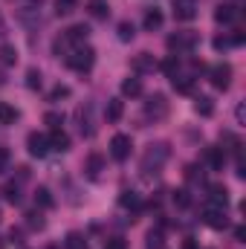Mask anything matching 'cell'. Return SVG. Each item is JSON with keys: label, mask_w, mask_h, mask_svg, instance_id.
<instances>
[{"label": "cell", "mask_w": 246, "mask_h": 249, "mask_svg": "<svg viewBox=\"0 0 246 249\" xmlns=\"http://www.w3.org/2000/svg\"><path fill=\"white\" fill-rule=\"evenodd\" d=\"M171 160V145L168 142H151L148 148H145V154H142V162H139V171H142V177H154V174H159L162 171V165Z\"/></svg>", "instance_id": "6da1fadb"}, {"label": "cell", "mask_w": 246, "mask_h": 249, "mask_svg": "<svg viewBox=\"0 0 246 249\" xmlns=\"http://www.w3.org/2000/svg\"><path fill=\"white\" fill-rule=\"evenodd\" d=\"M64 64L75 72H90L93 64H96V50L90 44H78L75 50H70V55L64 58Z\"/></svg>", "instance_id": "7a4b0ae2"}, {"label": "cell", "mask_w": 246, "mask_h": 249, "mask_svg": "<svg viewBox=\"0 0 246 249\" xmlns=\"http://www.w3.org/2000/svg\"><path fill=\"white\" fill-rule=\"evenodd\" d=\"M197 44H200V32H194V29H180V32H171V35H168V41H165V47H168L171 53H177V55L191 53Z\"/></svg>", "instance_id": "3957f363"}, {"label": "cell", "mask_w": 246, "mask_h": 249, "mask_svg": "<svg viewBox=\"0 0 246 249\" xmlns=\"http://www.w3.org/2000/svg\"><path fill=\"white\" fill-rule=\"evenodd\" d=\"M168 110H171V105H168V96H165V93H151V96L145 99V116H148V119L159 122V119L168 116Z\"/></svg>", "instance_id": "277c9868"}, {"label": "cell", "mask_w": 246, "mask_h": 249, "mask_svg": "<svg viewBox=\"0 0 246 249\" xmlns=\"http://www.w3.org/2000/svg\"><path fill=\"white\" fill-rule=\"evenodd\" d=\"M209 81H211V87L214 90H229L232 87V64H214L211 70H209Z\"/></svg>", "instance_id": "5b68a950"}, {"label": "cell", "mask_w": 246, "mask_h": 249, "mask_svg": "<svg viewBox=\"0 0 246 249\" xmlns=\"http://www.w3.org/2000/svg\"><path fill=\"white\" fill-rule=\"evenodd\" d=\"M200 220H203L209 229H217V232L229 229V217H226V209H217V206H206Z\"/></svg>", "instance_id": "8992f818"}, {"label": "cell", "mask_w": 246, "mask_h": 249, "mask_svg": "<svg viewBox=\"0 0 246 249\" xmlns=\"http://www.w3.org/2000/svg\"><path fill=\"white\" fill-rule=\"evenodd\" d=\"M130 151H133V139H130L127 133H116V136L110 139V157H113L116 162L130 160Z\"/></svg>", "instance_id": "52a82bcc"}, {"label": "cell", "mask_w": 246, "mask_h": 249, "mask_svg": "<svg viewBox=\"0 0 246 249\" xmlns=\"http://www.w3.org/2000/svg\"><path fill=\"white\" fill-rule=\"evenodd\" d=\"M130 70H133V75H151V72L159 70V61L151 53H139V55L130 58Z\"/></svg>", "instance_id": "ba28073f"}, {"label": "cell", "mask_w": 246, "mask_h": 249, "mask_svg": "<svg viewBox=\"0 0 246 249\" xmlns=\"http://www.w3.org/2000/svg\"><path fill=\"white\" fill-rule=\"evenodd\" d=\"M26 151L32 154V157H47L53 148H50V136H44V133H38V130H32L29 136H26Z\"/></svg>", "instance_id": "9c48e42d"}, {"label": "cell", "mask_w": 246, "mask_h": 249, "mask_svg": "<svg viewBox=\"0 0 246 249\" xmlns=\"http://www.w3.org/2000/svg\"><path fill=\"white\" fill-rule=\"evenodd\" d=\"M75 122H78V130H81V136H93L96 133V122H93V105L87 102V105H81L78 110H75Z\"/></svg>", "instance_id": "30bf717a"}, {"label": "cell", "mask_w": 246, "mask_h": 249, "mask_svg": "<svg viewBox=\"0 0 246 249\" xmlns=\"http://www.w3.org/2000/svg\"><path fill=\"white\" fill-rule=\"evenodd\" d=\"M171 12H174V20H194L200 6L197 0H171Z\"/></svg>", "instance_id": "8fae6325"}, {"label": "cell", "mask_w": 246, "mask_h": 249, "mask_svg": "<svg viewBox=\"0 0 246 249\" xmlns=\"http://www.w3.org/2000/svg\"><path fill=\"white\" fill-rule=\"evenodd\" d=\"M102 174H105V157H102V154H90V157L84 160V177L93 180V183H99Z\"/></svg>", "instance_id": "7c38bea8"}, {"label": "cell", "mask_w": 246, "mask_h": 249, "mask_svg": "<svg viewBox=\"0 0 246 249\" xmlns=\"http://www.w3.org/2000/svg\"><path fill=\"white\" fill-rule=\"evenodd\" d=\"M206 197H209V206H217V209H226L229 206V188L223 186V183L206 186Z\"/></svg>", "instance_id": "4fadbf2b"}, {"label": "cell", "mask_w": 246, "mask_h": 249, "mask_svg": "<svg viewBox=\"0 0 246 249\" xmlns=\"http://www.w3.org/2000/svg\"><path fill=\"white\" fill-rule=\"evenodd\" d=\"M226 160H229V154L223 151V145H209V148H206V162H209L211 171H223Z\"/></svg>", "instance_id": "5bb4252c"}, {"label": "cell", "mask_w": 246, "mask_h": 249, "mask_svg": "<svg viewBox=\"0 0 246 249\" xmlns=\"http://www.w3.org/2000/svg\"><path fill=\"white\" fill-rule=\"evenodd\" d=\"M61 35L67 38L70 47H78V44H87V38H90V26H87V23H75V26L64 29Z\"/></svg>", "instance_id": "9a60e30c"}, {"label": "cell", "mask_w": 246, "mask_h": 249, "mask_svg": "<svg viewBox=\"0 0 246 249\" xmlns=\"http://www.w3.org/2000/svg\"><path fill=\"white\" fill-rule=\"evenodd\" d=\"M142 90H145V87H142V78H139V75H127L122 81V96L124 99H136V96H142Z\"/></svg>", "instance_id": "2e32d148"}, {"label": "cell", "mask_w": 246, "mask_h": 249, "mask_svg": "<svg viewBox=\"0 0 246 249\" xmlns=\"http://www.w3.org/2000/svg\"><path fill=\"white\" fill-rule=\"evenodd\" d=\"M87 15L96 18V20H107V18H110L107 0H87Z\"/></svg>", "instance_id": "e0dca14e"}, {"label": "cell", "mask_w": 246, "mask_h": 249, "mask_svg": "<svg viewBox=\"0 0 246 249\" xmlns=\"http://www.w3.org/2000/svg\"><path fill=\"white\" fill-rule=\"evenodd\" d=\"M50 148H53V151H70V136H67V133H64V127H55V130H53V133H50Z\"/></svg>", "instance_id": "ac0fdd59"}, {"label": "cell", "mask_w": 246, "mask_h": 249, "mask_svg": "<svg viewBox=\"0 0 246 249\" xmlns=\"http://www.w3.org/2000/svg\"><path fill=\"white\" fill-rule=\"evenodd\" d=\"M23 217H26V226H29L32 232H41V229L47 226V217H44V212H41V209H29Z\"/></svg>", "instance_id": "d6986e66"}, {"label": "cell", "mask_w": 246, "mask_h": 249, "mask_svg": "<svg viewBox=\"0 0 246 249\" xmlns=\"http://www.w3.org/2000/svg\"><path fill=\"white\" fill-rule=\"evenodd\" d=\"M122 113H124V102L122 99H110L107 107H105V119H107V122H119Z\"/></svg>", "instance_id": "ffe728a7"}, {"label": "cell", "mask_w": 246, "mask_h": 249, "mask_svg": "<svg viewBox=\"0 0 246 249\" xmlns=\"http://www.w3.org/2000/svg\"><path fill=\"white\" fill-rule=\"evenodd\" d=\"M235 18H238V9H235L232 3H223V6L214 9V20H217V23H232Z\"/></svg>", "instance_id": "44dd1931"}, {"label": "cell", "mask_w": 246, "mask_h": 249, "mask_svg": "<svg viewBox=\"0 0 246 249\" xmlns=\"http://www.w3.org/2000/svg\"><path fill=\"white\" fill-rule=\"evenodd\" d=\"M162 20H165V18H162V12H159V9H148V12H145V20H142V26H145V32H154V29H159V26H162Z\"/></svg>", "instance_id": "7402d4cb"}, {"label": "cell", "mask_w": 246, "mask_h": 249, "mask_svg": "<svg viewBox=\"0 0 246 249\" xmlns=\"http://www.w3.org/2000/svg\"><path fill=\"white\" fill-rule=\"evenodd\" d=\"M35 206H41V209H53V206H55V197H53V191L47 186L35 188Z\"/></svg>", "instance_id": "603a6c76"}, {"label": "cell", "mask_w": 246, "mask_h": 249, "mask_svg": "<svg viewBox=\"0 0 246 249\" xmlns=\"http://www.w3.org/2000/svg\"><path fill=\"white\" fill-rule=\"evenodd\" d=\"M18 18H20L26 26H38V23H41V12H38L35 6H23V9L18 12Z\"/></svg>", "instance_id": "cb8c5ba5"}, {"label": "cell", "mask_w": 246, "mask_h": 249, "mask_svg": "<svg viewBox=\"0 0 246 249\" xmlns=\"http://www.w3.org/2000/svg\"><path fill=\"white\" fill-rule=\"evenodd\" d=\"M194 113H197V116H211V113H214V102H211L209 96H197V99H194Z\"/></svg>", "instance_id": "d4e9b609"}, {"label": "cell", "mask_w": 246, "mask_h": 249, "mask_svg": "<svg viewBox=\"0 0 246 249\" xmlns=\"http://www.w3.org/2000/svg\"><path fill=\"white\" fill-rule=\"evenodd\" d=\"M0 64L3 67H15L18 64V50L12 44H0Z\"/></svg>", "instance_id": "484cf974"}, {"label": "cell", "mask_w": 246, "mask_h": 249, "mask_svg": "<svg viewBox=\"0 0 246 249\" xmlns=\"http://www.w3.org/2000/svg\"><path fill=\"white\" fill-rule=\"evenodd\" d=\"M20 119V113L12 107V105H6V102H0V124H15Z\"/></svg>", "instance_id": "4316f807"}, {"label": "cell", "mask_w": 246, "mask_h": 249, "mask_svg": "<svg viewBox=\"0 0 246 249\" xmlns=\"http://www.w3.org/2000/svg\"><path fill=\"white\" fill-rule=\"evenodd\" d=\"M119 206H122V209H133V212H139L142 200H139V194H136V191H122V197H119Z\"/></svg>", "instance_id": "83f0119b"}, {"label": "cell", "mask_w": 246, "mask_h": 249, "mask_svg": "<svg viewBox=\"0 0 246 249\" xmlns=\"http://www.w3.org/2000/svg\"><path fill=\"white\" fill-rule=\"evenodd\" d=\"M64 247L67 249H90V244H87V238L81 232H70L67 241H64Z\"/></svg>", "instance_id": "f1b7e54d"}, {"label": "cell", "mask_w": 246, "mask_h": 249, "mask_svg": "<svg viewBox=\"0 0 246 249\" xmlns=\"http://www.w3.org/2000/svg\"><path fill=\"white\" fill-rule=\"evenodd\" d=\"M185 180H188L191 186H200V183L206 180V171H203V165H188V168H185Z\"/></svg>", "instance_id": "f546056e"}, {"label": "cell", "mask_w": 246, "mask_h": 249, "mask_svg": "<svg viewBox=\"0 0 246 249\" xmlns=\"http://www.w3.org/2000/svg\"><path fill=\"white\" fill-rule=\"evenodd\" d=\"M116 32H119V41H124V44H127V41H133V38H136V26H133V23H130V20H122V23H119V26H116Z\"/></svg>", "instance_id": "4dcf8cb0"}, {"label": "cell", "mask_w": 246, "mask_h": 249, "mask_svg": "<svg viewBox=\"0 0 246 249\" xmlns=\"http://www.w3.org/2000/svg\"><path fill=\"white\" fill-rule=\"evenodd\" d=\"M159 67L165 70V75H168V78H174V75L180 72V67H183V61H180L177 55H168V58H165V61L159 64Z\"/></svg>", "instance_id": "1f68e13d"}, {"label": "cell", "mask_w": 246, "mask_h": 249, "mask_svg": "<svg viewBox=\"0 0 246 249\" xmlns=\"http://www.w3.org/2000/svg\"><path fill=\"white\" fill-rule=\"evenodd\" d=\"M171 200H174L177 209H188V206H191V194H188V188H177Z\"/></svg>", "instance_id": "d6a6232c"}, {"label": "cell", "mask_w": 246, "mask_h": 249, "mask_svg": "<svg viewBox=\"0 0 246 249\" xmlns=\"http://www.w3.org/2000/svg\"><path fill=\"white\" fill-rule=\"evenodd\" d=\"M3 197H6L12 206H18V203H20V186H18V183H9V186L3 188Z\"/></svg>", "instance_id": "836d02e7"}, {"label": "cell", "mask_w": 246, "mask_h": 249, "mask_svg": "<svg viewBox=\"0 0 246 249\" xmlns=\"http://www.w3.org/2000/svg\"><path fill=\"white\" fill-rule=\"evenodd\" d=\"M75 9H78V0H55V12L64 15V18H67V15H72Z\"/></svg>", "instance_id": "e575fe53"}, {"label": "cell", "mask_w": 246, "mask_h": 249, "mask_svg": "<svg viewBox=\"0 0 246 249\" xmlns=\"http://www.w3.org/2000/svg\"><path fill=\"white\" fill-rule=\"evenodd\" d=\"M26 87L29 90H41V70H35V67L26 70Z\"/></svg>", "instance_id": "d590c367"}, {"label": "cell", "mask_w": 246, "mask_h": 249, "mask_svg": "<svg viewBox=\"0 0 246 249\" xmlns=\"http://www.w3.org/2000/svg\"><path fill=\"white\" fill-rule=\"evenodd\" d=\"M61 99H70V87L67 84H55L53 93H50V102H61Z\"/></svg>", "instance_id": "8d00e7d4"}, {"label": "cell", "mask_w": 246, "mask_h": 249, "mask_svg": "<svg viewBox=\"0 0 246 249\" xmlns=\"http://www.w3.org/2000/svg\"><path fill=\"white\" fill-rule=\"evenodd\" d=\"M44 122H47L50 127H53V130H55V127H61V124H64V116H61V113H53V110H50V113L44 116Z\"/></svg>", "instance_id": "74e56055"}, {"label": "cell", "mask_w": 246, "mask_h": 249, "mask_svg": "<svg viewBox=\"0 0 246 249\" xmlns=\"http://www.w3.org/2000/svg\"><path fill=\"white\" fill-rule=\"evenodd\" d=\"M105 249H127V244H124L122 238H110V241L105 244Z\"/></svg>", "instance_id": "f35d334b"}, {"label": "cell", "mask_w": 246, "mask_h": 249, "mask_svg": "<svg viewBox=\"0 0 246 249\" xmlns=\"http://www.w3.org/2000/svg\"><path fill=\"white\" fill-rule=\"evenodd\" d=\"M15 177H18V183H26V180H29V165H20Z\"/></svg>", "instance_id": "ab89813d"}, {"label": "cell", "mask_w": 246, "mask_h": 249, "mask_svg": "<svg viewBox=\"0 0 246 249\" xmlns=\"http://www.w3.org/2000/svg\"><path fill=\"white\" fill-rule=\"evenodd\" d=\"M6 165H9V148H0V174L6 171Z\"/></svg>", "instance_id": "60d3db41"}, {"label": "cell", "mask_w": 246, "mask_h": 249, "mask_svg": "<svg viewBox=\"0 0 246 249\" xmlns=\"http://www.w3.org/2000/svg\"><path fill=\"white\" fill-rule=\"evenodd\" d=\"M235 238H238V244H244V241H246V229H244V226H238V229H235Z\"/></svg>", "instance_id": "b9f144b4"}, {"label": "cell", "mask_w": 246, "mask_h": 249, "mask_svg": "<svg viewBox=\"0 0 246 249\" xmlns=\"http://www.w3.org/2000/svg\"><path fill=\"white\" fill-rule=\"evenodd\" d=\"M183 249H197V244H194V238H185V241H183Z\"/></svg>", "instance_id": "7bdbcfd3"}, {"label": "cell", "mask_w": 246, "mask_h": 249, "mask_svg": "<svg viewBox=\"0 0 246 249\" xmlns=\"http://www.w3.org/2000/svg\"><path fill=\"white\" fill-rule=\"evenodd\" d=\"M244 116H246V110H244V105H238V122L244 124Z\"/></svg>", "instance_id": "ee69618b"}, {"label": "cell", "mask_w": 246, "mask_h": 249, "mask_svg": "<svg viewBox=\"0 0 246 249\" xmlns=\"http://www.w3.org/2000/svg\"><path fill=\"white\" fill-rule=\"evenodd\" d=\"M6 35V20H3V15H0V38Z\"/></svg>", "instance_id": "f6af8a7d"}, {"label": "cell", "mask_w": 246, "mask_h": 249, "mask_svg": "<svg viewBox=\"0 0 246 249\" xmlns=\"http://www.w3.org/2000/svg\"><path fill=\"white\" fill-rule=\"evenodd\" d=\"M29 3H38V6H41V3H44V0H29Z\"/></svg>", "instance_id": "bcb514c9"}, {"label": "cell", "mask_w": 246, "mask_h": 249, "mask_svg": "<svg viewBox=\"0 0 246 249\" xmlns=\"http://www.w3.org/2000/svg\"><path fill=\"white\" fill-rule=\"evenodd\" d=\"M47 249H58V247H55V244H50V247H47Z\"/></svg>", "instance_id": "7dc6e473"}, {"label": "cell", "mask_w": 246, "mask_h": 249, "mask_svg": "<svg viewBox=\"0 0 246 249\" xmlns=\"http://www.w3.org/2000/svg\"><path fill=\"white\" fill-rule=\"evenodd\" d=\"M0 249H3V238H0Z\"/></svg>", "instance_id": "c3c4849f"}, {"label": "cell", "mask_w": 246, "mask_h": 249, "mask_svg": "<svg viewBox=\"0 0 246 249\" xmlns=\"http://www.w3.org/2000/svg\"><path fill=\"white\" fill-rule=\"evenodd\" d=\"M0 220H3V212H0Z\"/></svg>", "instance_id": "681fc988"}]
</instances>
